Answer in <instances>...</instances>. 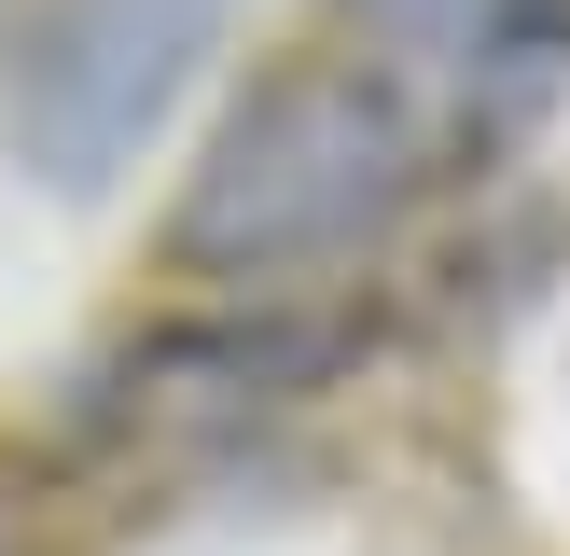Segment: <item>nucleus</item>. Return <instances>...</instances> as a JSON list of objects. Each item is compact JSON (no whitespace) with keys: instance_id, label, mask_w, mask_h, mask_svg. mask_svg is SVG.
Wrapping results in <instances>:
<instances>
[{"instance_id":"f257e3e1","label":"nucleus","mask_w":570,"mask_h":556,"mask_svg":"<svg viewBox=\"0 0 570 556\" xmlns=\"http://www.w3.org/2000/svg\"><path fill=\"white\" fill-rule=\"evenodd\" d=\"M432 195V111L390 56H278L237 83V111L209 126V153L181 167L167 209V265L209 292H293L362 250L404 237V209Z\"/></svg>"},{"instance_id":"f03ea898","label":"nucleus","mask_w":570,"mask_h":556,"mask_svg":"<svg viewBox=\"0 0 570 556\" xmlns=\"http://www.w3.org/2000/svg\"><path fill=\"white\" fill-rule=\"evenodd\" d=\"M237 14L250 0H28L14 70H0V126H14L28 181L42 195H111L181 126V98L209 83Z\"/></svg>"},{"instance_id":"7ed1b4c3","label":"nucleus","mask_w":570,"mask_h":556,"mask_svg":"<svg viewBox=\"0 0 570 556\" xmlns=\"http://www.w3.org/2000/svg\"><path fill=\"white\" fill-rule=\"evenodd\" d=\"M390 70H460V83H543L570 70V0H348Z\"/></svg>"}]
</instances>
